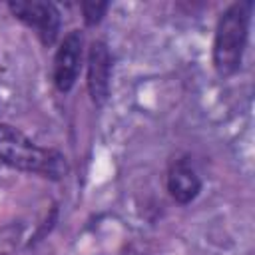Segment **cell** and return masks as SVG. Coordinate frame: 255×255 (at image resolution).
<instances>
[{
    "mask_svg": "<svg viewBox=\"0 0 255 255\" xmlns=\"http://www.w3.org/2000/svg\"><path fill=\"white\" fill-rule=\"evenodd\" d=\"M0 159L10 167L52 179H62L68 173L66 157L60 151L40 147L8 124H0Z\"/></svg>",
    "mask_w": 255,
    "mask_h": 255,
    "instance_id": "1",
    "label": "cell"
},
{
    "mask_svg": "<svg viewBox=\"0 0 255 255\" xmlns=\"http://www.w3.org/2000/svg\"><path fill=\"white\" fill-rule=\"evenodd\" d=\"M201 179L187 159H175L167 171V191L177 203H189L197 197Z\"/></svg>",
    "mask_w": 255,
    "mask_h": 255,
    "instance_id": "6",
    "label": "cell"
},
{
    "mask_svg": "<svg viewBox=\"0 0 255 255\" xmlns=\"http://www.w3.org/2000/svg\"><path fill=\"white\" fill-rule=\"evenodd\" d=\"M84 36L80 30H72L62 40L54 58V84L60 92H70L78 80L82 64Z\"/></svg>",
    "mask_w": 255,
    "mask_h": 255,
    "instance_id": "4",
    "label": "cell"
},
{
    "mask_svg": "<svg viewBox=\"0 0 255 255\" xmlns=\"http://www.w3.org/2000/svg\"><path fill=\"white\" fill-rule=\"evenodd\" d=\"M110 76H112L110 50L104 42H94L88 54V90L96 106H102L108 100Z\"/></svg>",
    "mask_w": 255,
    "mask_h": 255,
    "instance_id": "5",
    "label": "cell"
},
{
    "mask_svg": "<svg viewBox=\"0 0 255 255\" xmlns=\"http://www.w3.org/2000/svg\"><path fill=\"white\" fill-rule=\"evenodd\" d=\"M251 2L231 4L217 20L213 40V64L221 76L233 74L243 60L249 36Z\"/></svg>",
    "mask_w": 255,
    "mask_h": 255,
    "instance_id": "2",
    "label": "cell"
},
{
    "mask_svg": "<svg viewBox=\"0 0 255 255\" xmlns=\"http://www.w3.org/2000/svg\"><path fill=\"white\" fill-rule=\"evenodd\" d=\"M12 14L36 30L44 44H52L60 30V12L52 2H10Z\"/></svg>",
    "mask_w": 255,
    "mask_h": 255,
    "instance_id": "3",
    "label": "cell"
},
{
    "mask_svg": "<svg viewBox=\"0 0 255 255\" xmlns=\"http://www.w3.org/2000/svg\"><path fill=\"white\" fill-rule=\"evenodd\" d=\"M82 10H84V20H86V24L94 26V24H98V22L102 20V16L106 14L108 4H106V2H86V4H82Z\"/></svg>",
    "mask_w": 255,
    "mask_h": 255,
    "instance_id": "7",
    "label": "cell"
}]
</instances>
